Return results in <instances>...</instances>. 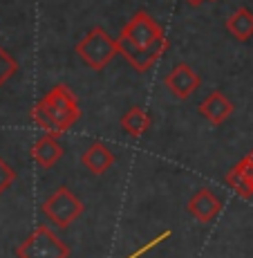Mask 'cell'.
I'll return each instance as SVG.
<instances>
[{
  "label": "cell",
  "instance_id": "1",
  "mask_svg": "<svg viewBox=\"0 0 253 258\" xmlns=\"http://www.w3.org/2000/svg\"><path fill=\"white\" fill-rule=\"evenodd\" d=\"M32 119L49 135H63L81 119V106H78L76 94L63 83H56L32 108Z\"/></svg>",
  "mask_w": 253,
  "mask_h": 258
},
{
  "label": "cell",
  "instance_id": "2",
  "mask_svg": "<svg viewBox=\"0 0 253 258\" xmlns=\"http://www.w3.org/2000/svg\"><path fill=\"white\" fill-rule=\"evenodd\" d=\"M76 54L90 70L101 72L119 54V43L103 27H92L76 43Z\"/></svg>",
  "mask_w": 253,
  "mask_h": 258
},
{
  "label": "cell",
  "instance_id": "3",
  "mask_svg": "<svg viewBox=\"0 0 253 258\" xmlns=\"http://www.w3.org/2000/svg\"><path fill=\"white\" fill-rule=\"evenodd\" d=\"M83 202L78 200V196L67 186H58L52 196H47V200L43 202L41 211L45 213V218L52 222L54 227L67 229L72 227V222H76L83 216Z\"/></svg>",
  "mask_w": 253,
  "mask_h": 258
},
{
  "label": "cell",
  "instance_id": "4",
  "mask_svg": "<svg viewBox=\"0 0 253 258\" xmlns=\"http://www.w3.org/2000/svg\"><path fill=\"white\" fill-rule=\"evenodd\" d=\"M16 256L18 258H69V247L49 227L38 225L16 247Z\"/></svg>",
  "mask_w": 253,
  "mask_h": 258
},
{
  "label": "cell",
  "instance_id": "5",
  "mask_svg": "<svg viewBox=\"0 0 253 258\" xmlns=\"http://www.w3.org/2000/svg\"><path fill=\"white\" fill-rule=\"evenodd\" d=\"M163 34H166L163 32V27L150 16V14L148 12H137L135 16L126 23V27L121 29L119 38L132 43V45L139 47V49H146V47H150L157 38H161Z\"/></svg>",
  "mask_w": 253,
  "mask_h": 258
},
{
  "label": "cell",
  "instance_id": "6",
  "mask_svg": "<svg viewBox=\"0 0 253 258\" xmlns=\"http://www.w3.org/2000/svg\"><path fill=\"white\" fill-rule=\"evenodd\" d=\"M117 43H119V54H121L123 58H126L128 63H130L132 68H135L137 72H148L152 66H155L157 61L166 54V49H168V38H166V34H163L161 38H157L155 43H152L150 47H146V49H139L135 47L132 43H128V41H123V38H117Z\"/></svg>",
  "mask_w": 253,
  "mask_h": 258
},
{
  "label": "cell",
  "instance_id": "7",
  "mask_svg": "<svg viewBox=\"0 0 253 258\" xmlns=\"http://www.w3.org/2000/svg\"><path fill=\"white\" fill-rule=\"evenodd\" d=\"M163 83H166V88L171 90L173 97H177V99L184 101V99H188L197 88L202 86V79H200V74L188 66V63H177V66L166 74Z\"/></svg>",
  "mask_w": 253,
  "mask_h": 258
},
{
  "label": "cell",
  "instance_id": "8",
  "mask_svg": "<svg viewBox=\"0 0 253 258\" xmlns=\"http://www.w3.org/2000/svg\"><path fill=\"white\" fill-rule=\"evenodd\" d=\"M220 211H222L220 198L208 186L197 188L191 196V200H188V213H191L197 222H213Z\"/></svg>",
  "mask_w": 253,
  "mask_h": 258
},
{
  "label": "cell",
  "instance_id": "9",
  "mask_svg": "<svg viewBox=\"0 0 253 258\" xmlns=\"http://www.w3.org/2000/svg\"><path fill=\"white\" fill-rule=\"evenodd\" d=\"M233 110H235V106H233V101L222 90H213L204 101L200 103V115L204 117L208 123H213V126L224 123L226 119L233 115Z\"/></svg>",
  "mask_w": 253,
  "mask_h": 258
},
{
  "label": "cell",
  "instance_id": "10",
  "mask_svg": "<svg viewBox=\"0 0 253 258\" xmlns=\"http://www.w3.org/2000/svg\"><path fill=\"white\" fill-rule=\"evenodd\" d=\"M29 155L41 168H54L63 157V146L58 144V135H49V133L43 135L41 140L34 142Z\"/></svg>",
  "mask_w": 253,
  "mask_h": 258
},
{
  "label": "cell",
  "instance_id": "11",
  "mask_svg": "<svg viewBox=\"0 0 253 258\" xmlns=\"http://www.w3.org/2000/svg\"><path fill=\"white\" fill-rule=\"evenodd\" d=\"M81 162H83V166L92 173V175H103V173H108L112 166H115L117 157H115V153L112 151H108L106 144L94 142L92 146L83 153Z\"/></svg>",
  "mask_w": 253,
  "mask_h": 258
},
{
  "label": "cell",
  "instance_id": "12",
  "mask_svg": "<svg viewBox=\"0 0 253 258\" xmlns=\"http://www.w3.org/2000/svg\"><path fill=\"white\" fill-rule=\"evenodd\" d=\"M226 184H229L240 198L253 196V164L246 160V157H242V160L229 171Z\"/></svg>",
  "mask_w": 253,
  "mask_h": 258
},
{
  "label": "cell",
  "instance_id": "13",
  "mask_svg": "<svg viewBox=\"0 0 253 258\" xmlns=\"http://www.w3.org/2000/svg\"><path fill=\"white\" fill-rule=\"evenodd\" d=\"M226 32L235 41L246 43L253 38V12L249 7H237L235 12L226 18Z\"/></svg>",
  "mask_w": 253,
  "mask_h": 258
},
{
  "label": "cell",
  "instance_id": "14",
  "mask_svg": "<svg viewBox=\"0 0 253 258\" xmlns=\"http://www.w3.org/2000/svg\"><path fill=\"white\" fill-rule=\"evenodd\" d=\"M152 119L150 115H148L146 110H143L141 106H132L130 110L126 112V115L121 117V128L123 133H128L130 137H135V140H139V137H143L148 133V128H150Z\"/></svg>",
  "mask_w": 253,
  "mask_h": 258
},
{
  "label": "cell",
  "instance_id": "15",
  "mask_svg": "<svg viewBox=\"0 0 253 258\" xmlns=\"http://www.w3.org/2000/svg\"><path fill=\"white\" fill-rule=\"evenodd\" d=\"M16 72H18V63H16V58H14L12 54L7 52V49L0 45V88H3L5 83H7Z\"/></svg>",
  "mask_w": 253,
  "mask_h": 258
},
{
  "label": "cell",
  "instance_id": "16",
  "mask_svg": "<svg viewBox=\"0 0 253 258\" xmlns=\"http://www.w3.org/2000/svg\"><path fill=\"white\" fill-rule=\"evenodd\" d=\"M14 180H16V171L0 157V193L7 191V188L14 184Z\"/></svg>",
  "mask_w": 253,
  "mask_h": 258
},
{
  "label": "cell",
  "instance_id": "17",
  "mask_svg": "<svg viewBox=\"0 0 253 258\" xmlns=\"http://www.w3.org/2000/svg\"><path fill=\"white\" fill-rule=\"evenodd\" d=\"M186 3H188V5H191V7H200V5H202V3H204V0H186Z\"/></svg>",
  "mask_w": 253,
  "mask_h": 258
},
{
  "label": "cell",
  "instance_id": "18",
  "mask_svg": "<svg viewBox=\"0 0 253 258\" xmlns=\"http://www.w3.org/2000/svg\"><path fill=\"white\" fill-rule=\"evenodd\" d=\"M244 157H246V160H249V162H251V164H253V151L249 153V155H244Z\"/></svg>",
  "mask_w": 253,
  "mask_h": 258
},
{
  "label": "cell",
  "instance_id": "19",
  "mask_svg": "<svg viewBox=\"0 0 253 258\" xmlns=\"http://www.w3.org/2000/svg\"><path fill=\"white\" fill-rule=\"evenodd\" d=\"M211 3H215V0H211Z\"/></svg>",
  "mask_w": 253,
  "mask_h": 258
}]
</instances>
